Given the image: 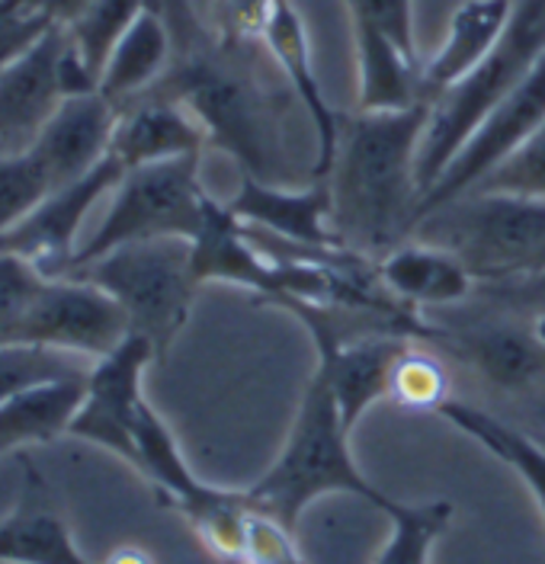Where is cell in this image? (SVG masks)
I'll return each instance as SVG.
<instances>
[{"instance_id": "6da1fadb", "label": "cell", "mask_w": 545, "mask_h": 564, "mask_svg": "<svg viewBox=\"0 0 545 564\" xmlns=\"http://www.w3.org/2000/svg\"><path fill=\"white\" fill-rule=\"evenodd\" d=\"M430 122V100L357 112L344 119L330 189V225L337 241L357 253H389L414 235L421 206L417 154Z\"/></svg>"}, {"instance_id": "7a4b0ae2", "label": "cell", "mask_w": 545, "mask_h": 564, "mask_svg": "<svg viewBox=\"0 0 545 564\" xmlns=\"http://www.w3.org/2000/svg\"><path fill=\"white\" fill-rule=\"evenodd\" d=\"M263 513L295 529L302 513L325 494H353L375 510H389L395 497L379 491L350 453V426L340 417L327 372L315 366L298 401L286 446L273 465L244 488Z\"/></svg>"}, {"instance_id": "3957f363", "label": "cell", "mask_w": 545, "mask_h": 564, "mask_svg": "<svg viewBox=\"0 0 545 564\" xmlns=\"http://www.w3.org/2000/svg\"><path fill=\"white\" fill-rule=\"evenodd\" d=\"M545 55V0H516L513 20L494 52L459 84L430 100V122L417 154L421 196L436 183L475 126L508 97Z\"/></svg>"}, {"instance_id": "277c9868", "label": "cell", "mask_w": 545, "mask_h": 564, "mask_svg": "<svg viewBox=\"0 0 545 564\" xmlns=\"http://www.w3.org/2000/svg\"><path fill=\"white\" fill-rule=\"evenodd\" d=\"M74 276L100 285L129 317L132 334L154 347L157 362L167 359L189 321L199 280L193 273V245L186 238L135 241L109 250L74 270Z\"/></svg>"}, {"instance_id": "5b68a950", "label": "cell", "mask_w": 545, "mask_h": 564, "mask_svg": "<svg viewBox=\"0 0 545 564\" xmlns=\"http://www.w3.org/2000/svg\"><path fill=\"white\" fill-rule=\"evenodd\" d=\"M414 238L453 250L475 280L545 276V199L469 193L427 215Z\"/></svg>"}, {"instance_id": "8992f818", "label": "cell", "mask_w": 545, "mask_h": 564, "mask_svg": "<svg viewBox=\"0 0 545 564\" xmlns=\"http://www.w3.org/2000/svg\"><path fill=\"white\" fill-rule=\"evenodd\" d=\"M109 196L112 199L107 215L97 225V231L80 245L72 273L122 245L157 238L193 241L209 203V193L199 183V158L132 167L122 174Z\"/></svg>"}, {"instance_id": "52a82bcc", "label": "cell", "mask_w": 545, "mask_h": 564, "mask_svg": "<svg viewBox=\"0 0 545 564\" xmlns=\"http://www.w3.org/2000/svg\"><path fill=\"white\" fill-rule=\"evenodd\" d=\"M545 122V55L533 65V70L510 90L501 104L494 106L462 148L453 154V161L436 176V183L421 196L414 228L462 196H469L475 186L491 174L498 164H504L510 154L530 139Z\"/></svg>"}, {"instance_id": "ba28073f", "label": "cell", "mask_w": 545, "mask_h": 564, "mask_svg": "<svg viewBox=\"0 0 545 564\" xmlns=\"http://www.w3.org/2000/svg\"><path fill=\"white\" fill-rule=\"evenodd\" d=\"M132 334L119 302L80 276H48L7 344H36L97 362Z\"/></svg>"}, {"instance_id": "9c48e42d", "label": "cell", "mask_w": 545, "mask_h": 564, "mask_svg": "<svg viewBox=\"0 0 545 564\" xmlns=\"http://www.w3.org/2000/svg\"><path fill=\"white\" fill-rule=\"evenodd\" d=\"M154 359V347L139 334H129L116 350L100 356L87 372V391L68 436L109 449L135 468V421L148 401L142 382Z\"/></svg>"}, {"instance_id": "30bf717a", "label": "cell", "mask_w": 545, "mask_h": 564, "mask_svg": "<svg viewBox=\"0 0 545 564\" xmlns=\"http://www.w3.org/2000/svg\"><path fill=\"white\" fill-rule=\"evenodd\" d=\"M126 167L109 154L100 167L68 186L52 189L36 209L30 212L13 231L0 238V250L30 260L45 276H68L74 257L80 250V228L94 206L116 189Z\"/></svg>"}, {"instance_id": "8fae6325", "label": "cell", "mask_w": 545, "mask_h": 564, "mask_svg": "<svg viewBox=\"0 0 545 564\" xmlns=\"http://www.w3.org/2000/svg\"><path fill=\"white\" fill-rule=\"evenodd\" d=\"M116 122L119 106L109 104L100 90L68 97L45 119V126L26 148L36 154L45 174L52 176V186L58 189L107 161Z\"/></svg>"}, {"instance_id": "7c38bea8", "label": "cell", "mask_w": 545, "mask_h": 564, "mask_svg": "<svg viewBox=\"0 0 545 564\" xmlns=\"http://www.w3.org/2000/svg\"><path fill=\"white\" fill-rule=\"evenodd\" d=\"M17 458L23 478L13 510L0 520V564H97L77 549L33 456L20 449Z\"/></svg>"}, {"instance_id": "4fadbf2b", "label": "cell", "mask_w": 545, "mask_h": 564, "mask_svg": "<svg viewBox=\"0 0 545 564\" xmlns=\"http://www.w3.org/2000/svg\"><path fill=\"white\" fill-rule=\"evenodd\" d=\"M65 42V26H52L20 62L0 74V154L26 148L65 100L58 80Z\"/></svg>"}, {"instance_id": "5bb4252c", "label": "cell", "mask_w": 545, "mask_h": 564, "mask_svg": "<svg viewBox=\"0 0 545 564\" xmlns=\"http://www.w3.org/2000/svg\"><path fill=\"white\" fill-rule=\"evenodd\" d=\"M209 135L203 122L164 94H142L139 100L119 106L109 154L126 167H145L177 158H203Z\"/></svg>"}, {"instance_id": "9a60e30c", "label": "cell", "mask_w": 545, "mask_h": 564, "mask_svg": "<svg viewBox=\"0 0 545 564\" xmlns=\"http://www.w3.org/2000/svg\"><path fill=\"white\" fill-rule=\"evenodd\" d=\"M228 209L248 228L266 231L283 245L344 247L330 228V189L325 180L308 189H280L276 183L241 174L238 196Z\"/></svg>"}, {"instance_id": "2e32d148", "label": "cell", "mask_w": 545, "mask_h": 564, "mask_svg": "<svg viewBox=\"0 0 545 564\" xmlns=\"http://www.w3.org/2000/svg\"><path fill=\"white\" fill-rule=\"evenodd\" d=\"M263 45L270 48V55L276 58L280 70L286 74L295 97L308 109L315 132H318V158H315V180L321 183L334 171L337 161V148H340V129L344 119L330 109L325 90L318 84V74L312 65V48H308V35L302 13L295 7V0H276L266 26H263Z\"/></svg>"}, {"instance_id": "e0dca14e", "label": "cell", "mask_w": 545, "mask_h": 564, "mask_svg": "<svg viewBox=\"0 0 545 564\" xmlns=\"http://www.w3.org/2000/svg\"><path fill=\"white\" fill-rule=\"evenodd\" d=\"M513 10L516 0H466L453 13L439 52L421 70V87L427 100L459 84L494 52V45L508 33Z\"/></svg>"}, {"instance_id": "ac0fdd59", "label": "cell", "mask_w": 545, "mask_h": 564, "mask_svg": "<svg viewBox=\"0 0 545 564\" xmlns=\"http://www.w3.org/2000/svg\"><path fill=\"white\" fill-rule=\"evenodd\" d=\"M174 30L157 0H148L139 20L116 42L100 74V94L109 104L126 106L139 100L174 65Z\"/></svg>"}, {"instance_id": "d6986e66", "label": "cell", "mask_w": 545, "mask_h": 564, "mask_svg": "<svg viewBox=\"0 0 545 564\" xmlns=\"http://www.w3.org/2000/svg\"><path fill=\"white\" fill-rule=\"evenodd\" d=\"M382 285L411 305H456L472 292V270L446 247L414 241L389 250L379 263Z\"/></svg>"}, {"instance_id": "ffe728a7", "label": "cell", "mask_w": 545, "mask_h": 564, "mask_svg": "<svg viewBox=\"0 0 545 564\" xmlns=\"http://www.w3.org/2000/svg\"><path fill=\"white\" fill-rule=\"evenodd\" d=\"M353 42L360 70V112H392L427 100L421 87L417 58L401 52L389 35L366 23H353Z\"/></svg>"}, {"instance_id": "44dd1931", "label": "cell", "mask_w": 545, "mask_h": 564, "mask_svg": "<svg viewBox=\"0 0 545 564\" xmlns=\"http://www.w3.org/2000/svg\"><path fill=\"white\" fill-rule=\"evenodd\" d=\"M84 391H87V376H74V379L30 388L3 401L0 404V446L7 453H20L26 446L68 436V426L84 401Z\"/></svg>"}, {"instance_id": "7402d4cb", "label": "cell", "mask_w": 545, "mask_h": 564, "mask_svg": "<svg viewBox=\"0 0 545 564\" xmlns=\"http://www.w3.org/2000/svg\"><path fill=\"white\" fill-rule=\"evenodd\" d=\"M472 366L504 391L530 388L545 372V344L536 330H516L510 324H488L459 340Z\"/></svg>"}, {"instance_id": "603a6c76", "label": "cell", "mask_w": 545, "mask_h": 564, "mask_svg": "<svg viewBox=\"0 0 545 564\" xmlns=\"http://www.w3.org/2000/svg\"><path fill=\"white\" fill-rule=\"evenodd\" d=\"M436 414L446 417L453 426H459L466 436H472L475 443L484 446L491 456H498L504 465H510L523 478V485L530 488L539 513L545 517V449L536 440H530L523 430L498 421L488 411L472 408L466 401H456V398H449Z\"/></svg>"}, {"instance_id": "cb8c5ba5", "label": "cell", "mask_w": 545, "mask_h": 564, "mask_svg": "<svg viewBox=\"0 0 545 564\" xmlns=\"http://www.w3.org/2000/svg\"><path fill=\"white\" fill-rule=\"evenodd\" d=\"M135 453H139L135 471L145 475L148 481L164 494L181 513L196 507L206 494L212 491V485H206L193 475L171 426L148 401L142 404L139 421H135Z\"/></svg>"}, {"instance_id": "d4e9b609", "label": "cell", "mask_w": 545, "mask_h": 564, "mask_svg": "<svg viewBox=\"0 0 545 564\" xmlns=\"http://www.w3.org/2000/svg\"><path fill=\"white\" fill-rule=\"evenodd\" d=\"M385 517L392 520V535L379 552L375 564H430L436 539L449 529L453 503L430 500V503H401L395 500Z\"/></svg>"}, {"instance_id": "484cf974", "label": "cell", "mask_w": 545, "mask_h": 564, "mask_svg": "<svg viewBox=\"0 0 545 564\" xmlns=\"http://www.w3.org/2000/svg\"><path fill=\"white\" fill-rule=\"evenodd\" d=\"M90 359L74 352L36 347V344H0V404L30 388L62 382L90 372Z\"/></svg>"}, {"instance_id": "4316f807", "label": "cell", "mask_w": 545, "mask_h": 564, "mask_svg": "<svg viewBox=\"0 0 545 564\" xmlns=\"http://www.w3.org/2000/svg\"><path fill=\"white\" fill-rule=\"evenodd\" d=\"M145 7L148 0H94L68 26L74 48L80 52L87 68L97 74V80L103 74V65L112 55L116 42L139 20Z\"/></svg>"}, {"instance_id": "83f0119b", "label": "cell", "mask_w": 545, "mask_h": 564, "mask_svg": "<svg viewBox=\"0 0 545 564\" xmlns=\"http://www.w3.org/2000/svg\"><path fill=\"white\" fill-rule=\"evenodd\" d=\"M52 189V176L30 148L0 154V238L13 231Z\"/></svg>"}, {"instance_id": "f1b7e54d", "label": "cell", "mask_w": 545, "mask_h": 564, "mask_svg": "<svg viewBox=\"0 0 545 564\" xmlns=\"http://www.w3.org/2000/svg\"><path fill=\"white\" fill-rule=\"evenodd\" d=\"M389 401H395L404 411H434L436 414L449 401V376L443 362L430 352L407 347L392 369Z\"/></svg>"}, {"instance_id": "f546056e", "label": "cell", "mask_w": 545, "mask_h": 564, "mask_svg": "<svg viewBox=\"0 0 545 564\" xmlns=\"http://www.w3.org/2000/svg\"><path fill=\"white\" fill-rule=\"evenodd\" d=\"M472 193L545 199V122L510 154L504 164H498L484 176Z\"/></svg>"}, {"instance_id": "4dcf8cb0", "label": "cell", "mask_w": 545, "mask_h": 564, "mask_svg": "<svg viewBox=\"0 0 545 564\" xmlns=\"http://www.w3.org/2000/svg\"><path fill=\"white\" fill-rule=\"evenodd\" d=\"M45 273L17 253L0 250V344L10 340L17 324L30 312L39 289L45 285Z\"/></svg>"}, {"instance_id": "1f68e13d", "label": "cell", "mask_w": 545, "mask_h": 564, "mask_svg": "<svg viewBox=\"0 0 545 564\" xmlns=\"http://www.w3.org/2000/svg\"><path fill=\"white\" fill-rule=\"evenodd\" d=\"M350 20L366 23L382 35H389L401 52L417 58L414 42V0H347Z\"/></svg>"}, {"instance_id": "d6a6232c", "label": "cell", "mask_w": 545, "mask_h": 564, "mask_svg": "<svg viewBox=\"0 0 545 564\" xmlns=\"http://www.w3.org/2000/svg\"><path fill=\"white\" fill-rule=\"evenodd\" d=\"M276 0H212L216 35L231 45H248L263 35Z\"/></svg>"}, {"instance_id": "836d02e7", "label": "cell", "mask_w": 545, "mask_h": 564, "mask_svg": "<svg viewBox=\"0 0 545 564\" xmlns=\"http://www.w3.org/2000/svg\"><path fill=\"white\" fill-rule=\"evenodd\" d=\"M48 30H52V23L39 13L0 7V74L13 62H20Z\"/></svg>"}, {"instance_id": "e575fe53", "label": "cell", "mask_w": 545, "mask_h": 564, "mask_svg": "<svg viewBox=\"0 0 545 564\" xmlns=\"http://www.w3.org/2000/svg\"><path fill=\"white\" fill-rule=\"evenodd\" d=\"M94 0H0V7L7 10H26V13H39L45 17L52 26H72L74 20L90 7Z\"/></svg>"}, {"instance_id": "d590c367", "label": "cell", "mask_w": 545, "mask_h": 564, "mask_svg": "<svg viewBox=\"0 0 545 564\" xmlns=\"http://www.w3.org/2000/svg\"><path fill=\"white\" fill-rule=\"evenodd\" d=\"M103 564H154L151 562V555L142 552V549H135V545H126V549H116L112 555H109Z\"/></svg>"}, {"instance_id": "8d00e7d4", "label": "cell", "mask_w": 545, "mask_h": 564, "mask_svg": "<svg viewBox=\"0 0 545 564\" xmlns=\"http://www.w3.org/2000/svg\"><path fill=\"white\" fill-rule=\"evenodd\" d=\"M536 337H539V340L545 344V315L539 317V324H536Z\"/></svg>"}, {"instance_id": "74e56055", "label": "cell", "mask_w": 545, "mask_h": 564, "mask_svg": "<svg viewBox=\"0 0 545 564\" xmlns=\"http://www.w3.org/2000/svg\"><path fill=\"white\" fill-rule=\"evenodd\" d=\"M3 456H10V453H7V449H3V446H0V458Z\"/></svg>"}]
</instances>
